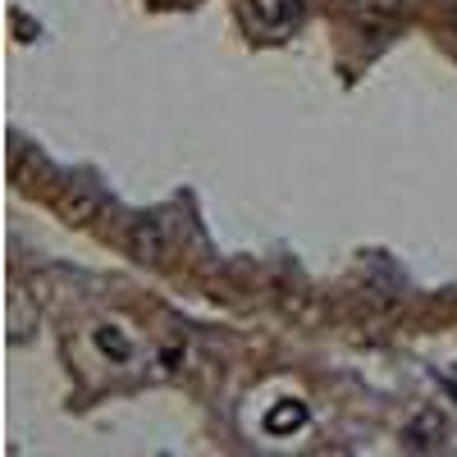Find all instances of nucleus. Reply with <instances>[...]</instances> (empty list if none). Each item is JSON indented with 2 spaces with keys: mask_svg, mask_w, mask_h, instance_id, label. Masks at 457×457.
I'll use <instances>...</instances> for the list:
<instances>
[{
  "mask_svg": "<svg viewBox=\"0 0 457 457\" xmlns=\"http://www.w3.org/2000/svg\"><path fill=\"white\" fill-rule=\"evenodd\" d=\"M247 10H252V23L256 32L265 37H284L302 23V14H307V0H247Z\"/></svg>",
  "mask_w": 457,
  "mask_h": 457,
  "instance_id": "obj_1",
  "label": "nucleus"
},
{
  "mask_svg": "<svg viewBox=\"0 0 457 457\" xmlns=\"http://www.w3.org/2000/svg\"><path fill=\"white\" fill-rule=\"evenodd\" d=\"M302 426H307V407L302 403H279V407L265 411V430L270 435H288V430H302Z\"/></svg>",
  "mask_w": 457,
  "mask_h": 457,
  "instance_id": "obj_2",
  "label": "nucleus"
},
{
  "mask_svg": "<svg viewBox=\"0 0 457 457\" xmlns=\"http://www.w3.org/2000/svg\"><path fill=\"white\" fill-rule=\"evenodd\" d=\"M96 348H101V353H114L120 361L129 357V343H124L120 334H110V329H96Z\"/></svg>",
  "mask_w": 457,
  "mask_h": 457,
  "instance_id": "obj_4",
  "label": "nucleus"
},
{
  "mask_svg": "<svg viewBox=\"0 0 457 457\" xmlns=\"http://www.w3.org/2000/svg\"><path fill=\"white\" fill-rule=\"evenodd\" d=\"M133 252H137L142 261H161V256H165L161 224H156V220H137V224H133Z\"/></svg>",
  "mask_w": 457,
  "mask_h": 457,
  "instance_id": "obj_3",
  "label": "nucleus"
},
{
  "mask_svg": "<svg viewBox=\"0 0 457 457\" xmlns=\"http://www.w3.org/2000/svg\"><path fill=\"white\" fill-rule=\"evenodd\" d=\"M453 28H457V10H453Z\"/></svg>",
  "mask_w": 457,
  "mask_h": 457,
  "instance_id": "obj_5",
  "label": "nucleus"
}]
</instances>
